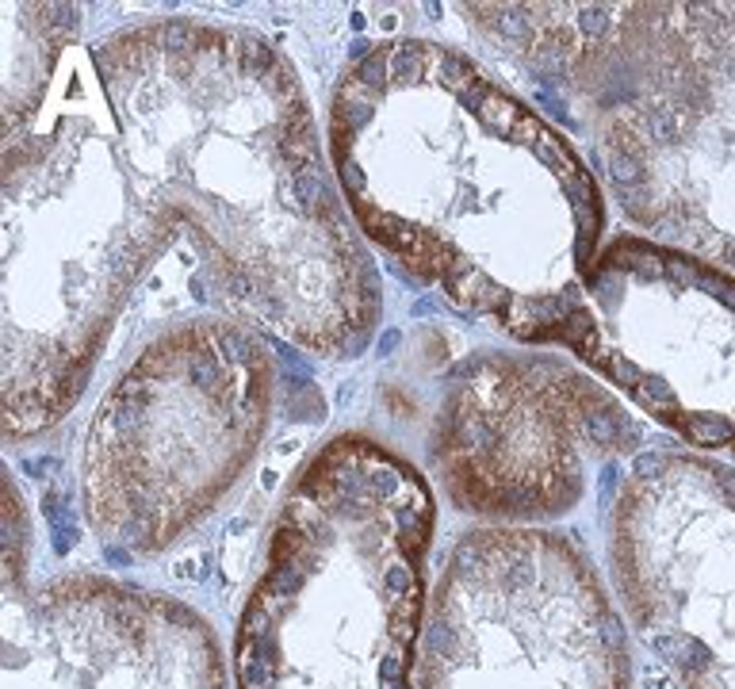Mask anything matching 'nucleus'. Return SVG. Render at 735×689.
<instances>
[{
	"instance_id": "nucleus-1",
	"label": "nucleus",
	"mask_w": 735,
	"mask_h": 689,
	"mask_svg": "<svg viewBox=\"0 0 735 689\" xmlns=\"http://www.w3.org/2000/svg\"><path fill=\"white\" fill-rule=\"evenodd\" d=\"M349 218L398 280L528 348H563L609 234L575 138L468 50L375 38L330 88Z\"/></svg>"
},
{
	"instance_id": "nucleus-2",
	"label": "nucleus",
	"mask_w": 735,
	"mask_h": 689,
	"mask_svg": "<svg viewBox=\"0 0 735 689\" xmlns=\"http://www.w3.org/2000/svg\"><path fill=\"white\" fill-rule=\"evenodd\" d=\"M88 58L130 176L181 226L223 311L318 360L364 356L383 276L288 54L245 23L158 15Z\"/></svg>"
},
{
	"instance_id": "nucleus-3",
	"label": "nucleus",
	"mask_w": 735,
	"mask_h": 689,
	"mask_svg": "<svg viewBox=\"0 0 735 689\" xmlns=\"http://www.w3.org/2000/svg\"><path fill=\"white\" fill-rule=\"evenodd\" d=\"M628 226L735 272V4H460Z\"/></svg>"
},
{
	"instance_id": "nucleus-4",
	"label": "nucleus",
	"mask_w": 735,
	"mask_h": 689,
	"mask_svg": "<svg viewBox=\"0 0 735 689\" xmlns=\"http://www.w3.org/2000/svg\"><path fill=\"white\" fill-rule=\"evenodd\" d=\"M0 165V425L20 448L77 410L127 299L181 226L130 176L92 58L62 66Z\"/></svg>"
},
{
	"instance_id": "nucleus-5",
	"label": "nucleus",
	"mask_w": 735,
	"mask_h": 689,
	"mask_svg": "<svg viewBox=\"0 0 735 689\" xmlns=\"http://www.w3.org/2000/svg\"><path fill=\"white\" fill-rule=\"evenodd\" d=\"M437 494L341 429L295 467L234 628V689H418Z\"/></svg>"
},
{
	"instance_id": "nucleus-6",
	"label": "nucleus",
	"mask_w": 735,
	"mask_h": 689,
	"mask_svg": "<svg viewBox=\"0 0 735 689\" xmlns=\"http://www.w3.org/2000/svg\"><path fill=\"white\" fill-rule=\"evenodd\" d=\"M280 360L234 314L161 326L115 371L80 436V513L108 559L142 563L211 521L276 421Z\"/></svg>"
},
{
	"instance_id": "nucleus-7",
	"label": "nucleus",
	"mask_w": 735,
	"mask_h": 689,
	"mask_svg": "<svg viewBox=\"0 0 735 689\" xmlns=\"http://www.w3.org/2000/svg\"><path fill=\"white\" fill-rule=\"evenodd\" d=\"M643 421L609 383L555 348H471L440 379L426 467L456 513L552 529L606 467L643 448Z\"/></svg>"
},
{
	"instance_id": "nucleus-8",
	"label": "nucleus",
	"mask_w": 735,
	"mask_h": 689,
	"mask_svg": "<svg viewBox=\"0 0 735 689\" xmlns=\"http://www.w3.org/2000/svg\"><path fill=\"white\" fill-rule=\"evenodd\" d=\"M418 689H640L632 632L567 529L456 532L429 594Z\"/></svg>"
},
{
	"instance_id": "nucleus-9",
	"label": "nucleus",
	"mask_w": 735,
	"mask_h": 689,
	"mask_svg": "<svg viewBox=\"0 0 735 689\" xmlns=\"http://www.w3.org/2000/svg\"><path fill=\"white\" fill-rule=\"evenodd\" d=\"M563 353L648 421L735 467V272L612 234Z\"/></svg>"
},
{
	"instance_id": "nucleus-10",
	"label": "nucleus",
	"mask_w": 735,
	"mask_h": 689,
	"mask_svg": "<svg viewBox=\"0 0 735 689\" xmlns=\"http://www.w3.org/2000/svg\"><path fill=\"white\" fill-rule=\"evenodd\" d=\"M606 574L636 644L678 689H735V467L651 448L606 506Z\"/></svg>"
},
{
	"instance_id": "nucleus-11",
	"label": "nucleus",
	"mask_w": 735,
	"mask_h": 689,
	"mask_svg": "<svg viewBox=\"0 0 735 689\" xmlns=\"http://www.w3.org/2000/svg\"><path fill=\"white\" fill-rule=\"evenodd\" d=\"M4 689H234L203 613L96 571L4 590Z\"/></svg>"
},
{
	"instance_id": "nucleus-12",
	"label": "nucleus",
	"mask_w": 735,
	"mask_h": 689,
	"mask_svg": "<svg viewBox=\"0 0 735 689\" xmlns=\"http://www.w3.org/2000/svg\"><path fill=\"white\" fill-rule=\"evenodd\" d=\"M4 142L23 134L50 100L80 31L77 4H4Z\"/></svg>"
},
{
	"instance_id": "nucleus-13",
	"label": "nucleus",
	"mask_w": 735,
	"mask_h": 689,
	"mask_svg": "<svg viewBox=\"0 0 735 689\" xmlns=\"http://www.w3.org/2000/svg\"><path fill=\"white\" fill-rule=\"evenodd\" d=\"M0 502H4V590H23L31 586V513L12 475H4L0 483Z\"/></svg>"
}]
</instances>
